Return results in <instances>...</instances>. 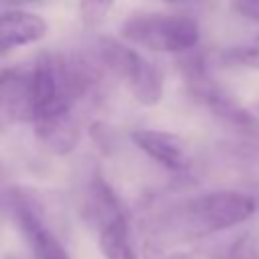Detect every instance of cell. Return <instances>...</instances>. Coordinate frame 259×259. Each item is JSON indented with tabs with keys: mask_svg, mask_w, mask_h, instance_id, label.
Listing matches in <instances>:
<instances>
[{
	"mask_svg": "<svg viewBox=\"0 0 259 259\" xmlns=\"http://www.w3.org/2000/svg\"><path fill=\"white\" fill-rule=\"evenodd\" d=\"M121 36L150 51L182 55L196 49L200 30L196 20L184 14L142 12V14L130 16L123 22Z\"/></svg>",
	"mask_w": 259,
	"mask_h": 259,
	"instance_id": "3",
	"label": "cell"
},
{
	"mask_svg": "<svg viewBox=\"0 0 259 259\" xmlns=\"http://www.w3.org/2000/svg\"><path fill=\"white\" fill-rule=\"evenodd\" d=\"M10 212L30 249L32 259H71L65 245L45 221L40 202L26 190H12L8 194Z\"/></svg>",
	"mask_w": 259,
	"mask_h": 259,
	"instance_id": "4",
	"label": "cell"
},
{
	"mask_svg": "<svg viewBox=\"0 0 259 259\" xmlns=\"http://www.w3.org/2000/svg\"><path fill=\"white\" fill-rule=\"evenodd\" d=\"M132 142L152 160H156L160 166L180 172L188 164L184 142L168 132L160 130H136L132 132Z\"/></svg>",
	"mask_w": 259,
	"mask_h": 259,
	"instance_id": "6",
	"label": "cell"
},
{
	"mask_svg": "<svg viewBox=\"0 0 259 259\" xmlns=\"http://www.w3.org/2000/svg\"><path fill=\"white\" fill-rule=\"evenodd\" d=\"M93 57L101 65V69L111 71L115 77L127 83L134 97L142 105H156L164 93V81L156 65H152L146 57H142L136 49L101 36L93 47Z\"/></svg>",
	"mask_w": 259,
	"mask_h": 259,
	"instance_id": "2",
	"label": "cell"
},
{
	"mask_svg": "<svg viewBox=\"0 0 259 259\" xmlns=\"http://www.w3.org/2000/svg\"><path fill=\"white\" fill-rule=\"evenodd\" d=\"M115 0H81V20L85 22V26H95L99 24L107 12L111 10Z\"/></svg>",
	"mask_w": 259,
	"mask_h": 259,
	"instance_id": "10",
	"label": "cell"
},
{
	"mask_svg": "<svg viewBox=\"0 0 259 259\" xmlns=\"http://www.w3.org/2000/svg\"><path fill=\"white\" fill-rule=\"evenodd\" d=\"M233 8L241 16L259 22V0H233Z\"/></svg>",
	"mask_w": 259,
	"mask_h": 259,
	"instance_id": "11",
	"label": "cell"
},
{
	"mask_svg": "<svg viewBox=\"0 0 259 259\" xmlns=\"http://www.w3.org/2000/svg\"><path fill=\"white\" fill-rule=\"evenodd\" d=\"M47 22L26 10H6L0 12V49L6 53L14 47L36 42L45 36Z\"/></svg>",
	"mask_w": 259,
	"mask_h": 259,
	"instance_id": "8",
	"label": "cell"
},
{
	"mask_svg": "<svg viewBox=\"0 0 259 259\" xmlns=\"http://www.w3.org/2000/svg\"><path fill=\"white\" fill-rule=\"evenodd\" d=\"M2 55H4V51H2V49H0V57H2Z\"/></svg>",
	"mask_w": 259,
	"mask_h": 259,
	"instance_id": "16",
	"label": "cell"
},
{
	"mask_svg": "<svg viewBox=\"0 0 259 259\" xmlns=\"http://www.w3.org/2000/svg\"><path fill=\"white\" fill-rule=\"evenodd\" d=\"M34 132L40 144L57 154L65 156L75 150L81 138V115L79 113H61L34 121Z\"/></svg>",
	"mask_w": 259,
	"mask_h": 259,
	"instance_id": "7",
	"label": "cell"
},
{
	"mask_svg": "<svg viewBox=\"0 0 259 259\" xmlns=\"http://www.w3.org/2000/svg\"><path fill=\"white\" fill-rule=\"evenodd\" d=\"M0 113L8 119H30L34 115L32 69L0 71Z\"/></svg>",
	"mask_w": 259,
	"mask_h": 259,
	"instance_id": "5",
	"label": "cell"
},
{
	"mask_svg": "<svg viewBox=\"0 0 259 259\" xmlns=\"http://www.w3.org/2000/svg\"><path fill=\"white\" fill-rule=\"evenodd\" d=\"M97 227H99V247L103 259H140L132 241L127 212L107 219Z\"/></svg>",
	"mask_w": 259,
	"mask_h": 259,
	"instance_id": "9",
	"label": "cell"
},
{
	"mask_svg": "<svg viewBox=\"0 0 259 259\" xmlns=\"http://www.w3.org/2000/svg\"><path fill=\"white\" fill-rule=\"evenodd\" d=\"M166 259H196L192 253H186V251H176V253H170Z\"/></svg>",
	"mask_w": 259,
	"mask_h": 259,
	"instance_id": "13",
	"label": "cell"
},
{
	"mask_svg": "<svg viewBox=\"0 0 259 259\" xmlns=\"http://www.w3.org/2000/svg\"><path fill=\"white\" fill-rule=\"evenodd\" d=\"M30 2H40V0H0V8H4V6H20V4H30Z\"/></svg>",
	"mask_w": 259,
	"mask_h": 259,
	"instance_id": "12",
	"label": "cell"
},
{
	"mask_svg": "<svg viewBox=\"0 0 259 259\" xmlns=\"http://www.w3.org/2000/svg\"><path fill=\"white\" fill-rule=\"evenodd\" d=\"M166 2H174V4H178V2H192V0H166Z\"/></svg>",
	"mask_w": 259,
	"mask_h": 259,
	"instance_id": "14",
	"label": "cell"
},
{
	"mask_svg": "<svg viewBox=\"0 0 259 259\" xmlns=\"http://www.w3.org/2000/svg\"><path fill=\"white\" fill-rule=\"evenodd\" d=\"M4 259H14V257H12V255H8V257H4Z\"/></svg>",
	"mask_w": 259,
	"mask_h": 259,
	"instance_id": "15",
	"label": "cell"
},
{
	"mask_svg": "<svg viewBox=\"0 0 259 259\" xmlns=\"http://www.w3.org/2000/svg\"><path fill=\"white\" fill-rule=\"evenodd\" d=\"M257 210L251 194L239 190H214L196 196L170 212L158 229V237L178 235V239L206 237L249 221Z\"/></svg>",
	"mask_w": 259,
	"mask_h": 259,
	"instance_id": "1",
	"label": "cell"
}]
</instances>
